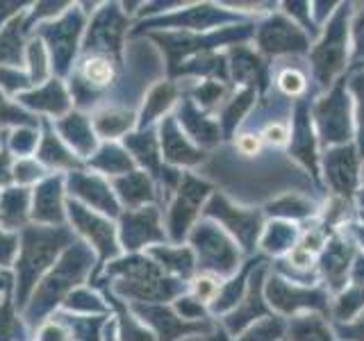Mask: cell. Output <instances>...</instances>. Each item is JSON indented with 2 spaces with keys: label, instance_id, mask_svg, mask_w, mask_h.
<instances>
[{
  "label": "cell",
  "instance_id": "obj_1",
  "mask_svg": "<svg viewBox=\"0 0 364 341\" xmlns=\"http://www.w3.org/2000/svg\"><path fill=\"white\" fill-rule=\"evenodd\" d=\"M344 11L330 23V28L326 30L323 41L318 43V48L314 50V68L316 75L323 85H328L333 75L344 66V55H346V28H344Z\"/></svg>",
  "mask_w": 364,
  "mask_h": 341
},
{
  "label": "cell",
  "instance_id": "obj_2",
  "mask_svg": "<svg viewBox=\"0 0 364 341\" xmlns=\"http://www.w3.org/2000/svg\"><path fill=\"white\" fill-rule=\"evenodd\" d=\"M316 119L321 123L326 139L330 141L348 139V102L344 98L341 87H337L328 98H323V102H318Z\"/></svg>",
  "mask_w": 364,
  "mask_h": 341
},
{
  "label": "cell",
  "instance_id": "obj_3",
  "mask_svg": "<svg viewBox=\"0 0 364 341\" xmlns=\"http://www.w3.org/2000/svg\"><path fill=\"white\" fill-rule=\"evenodd\" d=\"M259 45L267 53H287V50L299 53L305 50V37L296 26L276 16L259 30Z\"/></svg>",
  "mask_w": 364,
  "mask_h": 341
},
{
  "label": "cell",
  "instance_id": "obj_4",
  "mask_svg": "<svg viewBox=\"0 0 364 341\" xmlns=\"http://www.w3.org/2000/svg\"><path fill=\"white\" fill-rule=\"evenodd\" d=\"M326 166L330 185L339 193H348L355 185V153H353V148H339V151L328 153Z\"/></svg>",
  "mask_w": 364,
  "mask_h": 341
},
{
  "label": "cell",
  "instance_id": "obj_5",
  "mask_svg": "<svg viewBox=\"0 0 364 341\" xmlns=\"http://www.w3.org/2000/svg\"><path fill=\"white\" fill-rule=\"evenodd\" d=\"M82 75L91 85L105 87L112 82V77H114V66L107 57H91V60H87L82 64Z\"/></svg>",
  "mask_w": 364,
  "mask_h": 341
},
{
  "label": "cell",
  "instance_id": "obj_6",
  "mask_svg": "<svg viewBox=\"0 0 364 341\" xmlns=\"http://www.w3.org/2000/svg\"><path fill=\"white\" fill-rule=\"evenodd\" d=\"M294 339L296 341H333L328 335L326 325L318 318H303L294 323Z\"/></svg>",
  "mask_w": 364,
  "mask_h": 341
},
{
  "label": "cell",
  "instance_id": "obj_7",
  "mask_svg": "<svg viewBox=\"0 0 364 341\" xmlns=\"http://www.w3.org/2000/svg\"><path fill=\"white\" fill-rule=\"evenodd\" d=\"M346 261H348V253H346V246L335 242L333 246L328 248V255H326V271L330 278L341 280L346 273Z\"/></svg>",
  "mask_w": 364,
  "mask_h": 341
},
{
  "label": "cell",
  "instance_id": "obj_8",
  "mask_svg": "<svg viewBox=\"0 0 364 341\" xmlns=\"http://www.w3.org/2000/svg\"><path fill=\"white\" fill-rule=\"evenodd\" d=\"M280 89H282L287 96L301 94V91L305 89V77H303L299 71H294V68H289V71H284V73L280 75Z\"/></svg>",
  "mask_w": 364,
  "mask_h": 341
},
{
  "label": "cell",
  "instance_id": "obj_9",
  "mask_svg": "<svg viewBox=\"0 0 364 341\" xmlns=\"http://www.w3.org/2000/svg\"><path fill=\"white\" fill-rule=\"evenodd\" d=\"M273 212H280V214H294V216H299V214H305L307 212V205L301 202L299 198H291V200H284V202H278L276 205V210Z\"/></svg>",
  "mask_w": 364,
  "mask_h": 341
},
{
  "label": "cell",
  "instance_id": "obj_10",
  "mask_svg": "<svg viewBox=\"0 0 364 341\" xmlns=\"http://www.w3.org/2000/svg\"><path fill=\"white\" fill-rule=\"evenodd\" d=\"M353 89H355V94L360 98V125H362V144H364V73L355 77Z\"/></svg>",
  "mask_w": 364,
  "mask_h": 341
},
{
  "label": "cell",
  "instance_id": "obj_11",
  "mask_svg": "<svg viewBox=\"0 0 364 341\" xmlns=\"http://www.w3.org/2000/svg\"><path fill=\"white\" fill-rule=\"evenodd\" d=\"M267 139L271 141V144H284V141H287V130H284L282 128V125H269V128H267Z\"/></svg>",
  "mask_w": 364,
  "mask_h": 341
},
{
  "label": "cell",
  "instance_id": "obj_12",
  "mask_svg": "<svg viewBox=\"0 0 364 341\" xmlns=\"http://www.w3.org/2000/svg\"><path fill=\"white\" fill-rule=\"evenodd\" d=\"M355 55H358V60L364 57V14L355 23Z\"/></svg>",
  "mask_w": 364,
  "mask_h": 341
},
{
  "label": "cell",
  "instance_id": "obj_13",
  "mask_svg": "<svg viewBox=\"0 0 364 341\" xmlns=\"http://www.w3.org/2000/svg\"><path fill=\"white\" fill-rule=\"evenodd\" d=\"M196 291H198V298H200V301H210L212 296L216 293V284H214L212 280H198Z\"/></svg>",
  "mask_w": 364,
  "mask_h": 341
},
{
  "label": "cell",
  "instance_id": "obj_14",
  "mask_svg": "<svg viewBox=\"0 0 364 341\" xmlns=\"http://www.w3.org/2000/svg\"><path fill=\"white\" fill-rule=\"evenodd\" d=\"M257 148H259L257 139H255V136H250V134L242 136V141H239V151H242L244 155H255Z\"/></svg>",
  "mask_w": 364,
  "mask_h": 341
},
{
  "label": "cell",
  "instance_id": "obj_15",
  "mask_svg": "<svg viewBox=\"0 0 364 341\" xmlns=\"http://www.w3.org/2000/svg\"><path fill=\"white\" fill-rule=\"evenodd\" d=\"M355 330H358V332H360V339L364 341V321H360V325H358Z\"/></svg>",
  "mask_w": 364,
  "mask_h": 341
},
{
  "label": "cell",
  "instance_id": "obj_16",
  "mask_svg": "<svg viewBox=\"0 0 364 341\" xmlns=\"http://www.w3.org/2000/svg\"><path fill=\"white\" fill-rule=\"evenodd\" d=\"M360 234H362V239H364V227H362V230H360Z\"/></svg>",
  "mask_w": 364,
  "mask_h": 341
}]
</instances>
